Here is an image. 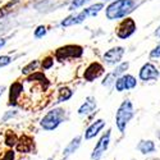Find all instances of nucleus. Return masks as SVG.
Wrapping results in <instances>:
<instances>
[{"label":"nucleus","mask_w":160,"mask_h":160,"mask_svg":"<svg viewBox=\"0 0 160 160\" xmlns=\"http://www.w3.org/2000/svg\"><path fill=\"white\" fill-rule=\"evenodd\" d=\"M136 5V0H115L106 8V18L108 19H119L126 17L129 12L133 10Z\"/></svg>","instance_id":"nucleus-1"},{"label":"nucleus","mask_w":160,"mask_h":160,"mask_svg":"<svg viewBox=\"0 0 160 160\" xmlns=\"http://www.w3.org/2000/svg\"><path fill=\"white\" fill-rule=\"evenodd\" d=\"M133 114H135V112H133V105L129 100H124L121 106L118 108V112L115 114V123H117V127L118 129L121 131L122 133H124L126 131V127L128 124V122L132 119Z\"/></svg>","instance_id":"nucleus-2"},{"label":"nucleus","mask_w":160,"mask_h":160,"mask_svg":"<svg viewBox=\"0 0 160 160\" xmlns=\"http://www.w3.org/2000/svg\"><path fill=\"white\" fill-rule=\"evenodd\" d=\"M64 110L63 109H52L46 113V115L42 118L41 121V127L46 131H52L55 129L64 119Z\"/></svg>","instance_id":"nucleus-3"},{"label":"nucleus","mask_w":160,"mask_h":160,"mask_svg":"<svg viewBox=\"0 0 160 160\" xmlns=\"http://www.w3.org/2000/svg\"><path fill=\"white\" fill-rule=\"evenodd\" d=\"M83 52V49L78 45H67L63 48H59L55 52V57L59 60H64L67 58H78L81 57Z\"/></svg>","instance_id":"nucleus-4"},{"label":"nucleus","mask_w":160,"mask_h":160,"mask_svg":"<svg viewBox=\"0 0 160 160\" xmlns=\"http://www.w3.org/2000/svg\"><path fill=\"white\" fill-rule=\"evenodd\" d=\"M136 31V23L131 18H126L119 23L117 28V36L119 38H128L131 35H133Z\"/></svg>","instance_id":"nucleus-5"},{"label":"nucleus","mask_w":160,"mask_h":160,"mask_svg":"<svg viewBox=\"0 0 160 160\" xmlns=\"http://www.w3.org/2000/svg\"><path fill=\"white\" fill-rule=\"evenodd\" d=\"M109 142H110V131H106L101 136V138L99 140V142L96 143L94 151L91 154V159L92 160H100L102 154L106 151V149H108Z\"/></svg>","instance_id":"nucleus-6"},{"label":"nucleus","mask_w":160,"mask_h":160,"mask_svg":"<svg viewBox=\"0 0 160 160\" xmlns=\"http://www.w3.org/2000/svg\"><path fill=\"white\" fill-rule=\"evenodd\" d=\"M136 85H137L136 78L133 76H131V74L122 76V77L117 78V81H115V88L119 92H122L124 90H131L133 87H136Z\"/></svg>","instance_id":"nucleus-7"},{"label":"nucleus","mask_w":160,"mask_h":160,"mask_svg":"<svg viewBox=\"0 0 160 160\" xmlns=\"http://www.w3.org/2000/svg\"><path fill=\"white\" fill-rule=\"evenodd\" d=\"M102 73H104V67H102L100 63L95 62V63H91V64L87 67V68H86L83 77H85L86 81L91 82V81H94L95 78L100 77Z\"/></svg>","instance_id":"nucleus-8"},{"label":"nucleus","mask_w":160,"mask_h":160,"mask_svg":"<svg viewBox=\"0 0 160 160\" xmlns=\"http://www.w3.org/2000/svg\"><path fill=\"white\" fill-rule=\"evenodd\" d=\"M158 77H159V71L151 63H146L140 69V78L142 79V81H150V79L156 81Z\"/></svg>","instance_id":"nucleus-9"},{"label":"nucleus","mask_w":160,"mask_h":160,"mask_svg":"<svg viewBox=\"0 0 160 160\" xmlns=\"http://www.w3.org/2000/svg\"><path fill=\"white\" fill-rule=\"evenodd\" d=\"M124 55V49L122 46H117V48H113L110 50H108L104 54V60L109 64H115V63H119L121 59L123 58Z\"/></svg>","instance_id":"nucleus-10"},{"label":"nucleus","mask_w":160,"mask_h":160,"mask_svg":"<svg viewBox=\"0 0 160 160\" xmlns=\"http://www.w3.org/2000/svg\"><path fill=\"white\" fill-rule=\"evenodd\" d=\"M87 17H88L87 12H86V9H83L82 12L77 13V14H74V16H71V17H68V18H65V19H64V21L60 23V26H62V27H68V26L78 24V23L83 22V21H85Z\"/></svg>","instance_id":"nucleus-11"},{"label":"nucleus","mask_w":160,"mask_h":160,"mask_svg":"<svg viewBox=\"0 0 160 160\" xmlns=\"http://www.w3.org/2000/svg\"><path fill=\"white\" fill-rule=\"evenodd\" d=\"M105 126V121H102V119H99V121H96L95 123H92L85 132V138L86 140H91V138H94L98 133L104 128Z\"/></svg>","instance_id":"nucleus-12"},{"label":"nucleus","mask_w":160,"mask_h":160,"mask_svg":"<svg viewBox=\"0 0 160 160\" xmlns=\"http://www.w3.org/2000/svg\"><path fill=\"white\" fill-rule=\"evenodd\" d=\"M95 108H96V100H95V98L88 96L86 99V101L81 106H79L78 114L79 115H88V114H91L92 112L95 110Z\"/></svg>","instance_id":"nucleus-13"},{"label":"nucleus","mask_w":160,"mask_h":160,"mask_svg":"<svg viewBox=\"0 0 160 160\" xmlns=\"http://www.w3.org/2000/svg\"><path fill=\"white\" fill-rule=\"evenodd\" d=\"M22 91H23V86L19 82H14L10 86V95H9V104L10 105L17 102V99L21 95Z\"/></svg>","instance_id":"nucleus-14"},{"label":"nucleus","mask_w":160,"mask_h":160,"mask_svg":"<svg viewBox=\"0 0 160 160\" xmlns=\"http://www.w3.org/2000/svg\"><path fill=\"white\" fill-rule=\"evenodd\" d=\"M81 140H82L81 136H77L76 138H73V140L68 143V146H67V148L64 149L63 155H64V156H69L71 154H73V152L79 148V145H81Z\"/></svg>","instance_id":"nucleus-15"},{"label":"nucleus","mask_w":160,"mask_h":160,"mask_svg":"<svg viewBox=\"0 0 160 160\" xmlns=\"http://www.w3.org/2000/svg\"><path fill=\"white\" fill-rule=\"evenodd\" d=\"M137 149L142 152V154H151L155 151V143L152 141H141L137 145Z\"/></svg>","instance_id":"nucleus-16"},{"label":"nucleus","mask_w":160,"mask_h":160,"mask_svg":"<svg viewBox=\"0 0 160 160\" xmlns=\"http://www.w3.org/2000/svg\"><path fill=\"white\" fill-rule=\"evenodd\" d=\"M17 149L18 151H22V152H28L32 149V141L26 136L22 137L17 143Z\"/></svg>","instance_id":"nucleus-17"},{"label":"nucleus","mask_w":160,"mask_h":160,"mask_svg":"<svg viewBox=\"0 0 160 160\" xmlns=\"http://www.w3.org/2000/svg\"><path fill=\"white\" fill-rule=\"evenodd\" d=\"M72 98V91L67 87H63L59 90V96H58V102H63V101H67L68 99Z\"/></svg>","instance_id":"nucleus-18"},{"label":"nucleus","mask_w":160,"mask_h":160,"mask_svg":"<svg viewBox=\"0 0 160 160\" xmlns=\"http://www.w3.org/2000/svg\"><path fill=\"white\" fill-rule=\"evenodd\" d=\"M102 8H104V4L99 3V4H95V5H91L90 8H86V12H87L88 17H92V16H96Z\"/></svg>","instance_id":"nucleus-19"},{"label":"nucleus","mask_w":160,"mask_h":160,"mask_svg":"<svg viewBox=\"0 0 160 160\" xmlns=\"http://www.w3.org/2000/svg\"><path fill=\"white\" fill-rule=\"evenodd\" d=\"M128 65H129V63H128V62L122 63L121 65H118V67H117V69H115L113 73H110V74H112V77L115 79L118 76H121V74H122V73H123V72H124V71L128 68Z\"/></svg>","instance_id":"nucleus-20"},{"label":"nucleus","mask_w":160,"mask_h":160,"mask_svg":"<svg viewBox=\"0 0 160 160\" xmlns=\"http://www.w3.org/2000/svg\"><path fill=\"white\" fill-rule=\"evenodd\" d=\"M5 142H7V145L8 146H13V145H16V143H18V141H17V137H16V135L14 133H12L10 131L7 133V137H5Z\"/></svg>","instance_id":"nucleus-21"},{"label":"nucleus","mask_w":160,"mask_h":160,"mask_svg":"<svg viewBox=\"0 0 160 160\" xmlns=\"http://www.w3.org/2000/svg\"><path fill=\"white\" fill-rule=\"evenodd\" d=\"M37 65H38V62H37V60L31 62L27 67H24V68H23L22 73H23V74H28V73H31L32 71H35V69H36V67H37Z\"/></svg>","instance_id":"nucleus-22"},{"label":"nucleus","mask_w":160,"mask_h":160,"mask_svg":"<svg viewBox=\"0 0 160 160\" xmlns=\"http://www.w3.org/2000/svg\"><path fill=\"white\" fill-rule=\"evenodd\" d=\"M87 2H88V0H73L72 4L69 5V10H74V9L79 8V7H82V5H85Z\"/></svg>","instance_id":"nucleus-23"},{"label":"nucleus","mask_w":160,"mask_h":160,"mask_svg":"<svg viewBox=\"0 0 160 160\" xmlns=\"http://www.w3.org/2000/svg\"><path fill=\"white\" fill-rule=\"evenodd\" d=\"M14 3H17V0H16V2H10V3H8L5 7H3V8H0V17H4L5 14H7V13L10 10V8L13 7V5H14Z\"/></svg>","instance_id":"nucleus-24"},{"label":"nucleus","mask_w":160,"mask_h":160,"mask_svg":"<svg viewBox=\"0 0 160 160\" xmlns=\"http://www.w3.org/2000/svg\"><path fill=\"white\" fill-rule=\"evenodd\" d=\"M45 33H46V28L44 27V26H38V27L35 30V37L36 38H40V37L45 36Z\"/></svg>","instance_id":"nucleus-25"},{"label":"nucleus","mask_w":160,"mask_h":160,"mask_svg":"<svg viewBox=\"0 0 160 160\" xmlns=\"http://www.w3.org/2000/svg\"><path fill=\"white\" fill-rule=\"evenodd\" d=\"M10 62H12L10 57H7V55H4V57H0V68H3V67L8 65Z\"/></svg>","instance_id":"nucleus-26"},{"label":"nucleus","mask_w":160,"mask_h":160,"mask_svg":"<svg viewBox=\"0 0 160 160\" xmlns=\"http://www.w3.org/2000/svg\"><path fill=\"white\" fill-rule=\"evenodd\" d=\"M52 64H54V60H52L51 58H46L44 62H42V68L44 69H49L52 67Z\"/></svg>","instance_id":"nucleus-27"},{"label":"nucleus","mask_w":160,"mask_h":160,"mask_svg":"<svg viewBox=\"0 0 160 160\" xmlns=\"http://www.w3.org/2000/svg\"><path fill=\"white\" fill-rule=\"evenodd\" d=\"M150 57H151V58H159V57H160V44L156 45V48H154V49L151 50Z\"/></svg>","instance_id":"nucleus-28"},{"label":"nucleus","mask_w":160,"mask_h":160,"mask_svg":"<svg viewBox=\"0 0 160 160\" xmlns=\"http://www.w3.org/2000/svg\"><path fill=\"white\" fill-rule=\"evenodd\" d=\"M2 160H14V152L13 151H7Z\"/></svg>","instance_id":"nucleus-29"},{"label":"nucleus","mask_w":160,"mask_h":160,"mask_svg":"<svg viewBox=\"0 0 160 160\" xmlns=\"http://www.w3.org/2000/svg\"><path fill=\"white\" fill-rule=\"evenodd\" d=\"M12 115H16V113H8V114H7V115L3 118V121H7V119H8V118H10Z\"/></svg>","instance_id":"nucleus-30"},{"label":"nucleus","mask_w":160,"mask_h":160,"mask_svg":"<svg viewBox=\"0 0 160 160\" xmlns=\"http://www.w3.org/2000/svg\"><path fill=\"white\" fill-rule=\"evenodd\" d=\"M5 42H7V41H5V38H0V49H2V48L5 45Z\"/></svg>","instance_id":"nucleus-31"},{"label":"nucleus","mask_w":160,"mask_h":160,"mask_svg":"<svg viewBox=\"0 0 160 160\" xmlns=\"http://www.w3.org/2000/svg\"><path fill=\"white\" fill-rule=\"evenodd\" d=\"M155 35H156L158 37H160V26H159V27H158V30L155 31Z\"/></svg>","instance_id":"nucleus-32"},{"label":"nucleus","mask_w":160,"mask_h":160,"mask_svg":"<svg viewBox=\"0 0 160 160\" xmlns=\"http://www.w3.org/2000/svg\"><path fill=\"white\" fill-rule=\"evenodd\" d=\"M4 90H5V87H4V86H0V96H2V94L4 92Z\"/></svg>","instance_id":"nucleus-33"}]
</instances>
